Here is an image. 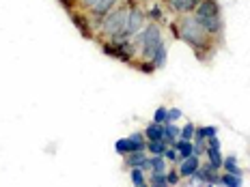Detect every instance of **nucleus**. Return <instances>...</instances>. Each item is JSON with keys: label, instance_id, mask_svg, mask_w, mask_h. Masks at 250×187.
I'll return each instance as SVG.
<instances>
[{"label": "nucleus", "instance_id": "obj_4", "mask_svg": "<svg viewBox=\"0 0 250 187\" xmlns=\"http://www.w3.org/2000/svg\"><path fill=\"white\" fill-rule=\"evenodd\" d=\"M127 15H129V7H117L112 9L110 13H106L104 18L100 19V28L106 37L110 39H119L127 24Z\"/></svg>", "mask_w": 250, "mask_h": 187}, {"label": "nucleus", "instance_id": "obj_22", "mask_svg": "<svg viewBox=\"0 0 250 187\" xmlns=\"http://www.w3.org/2000/svg\"><path fill=\"white\" fill-rule=\"evenodd\" d=\"M222 168L227 170V172H233V174H242V170H239V166H237V159L233 157H225V162H222Z\"/></svg>", "mask_w": 250, "mask_h": 187}, {"label": "nucleus", "instance_id": "obj_30", "mask_svg": "<svg viewBox=\"0 0 250 187\" xmlns=\"http://www.w3.org/2000/svg\"><path fill=\"white\" fill-rule=\"evenodd\" d=\"M147 18H151L153 22H158V19H162V11H158V7H153L151 11L147 13Z\"/></svg>", "mask_w": 250, "mask_h": 187}, {"label": "nucleus", "instance_id": "obj_5", "mask_svg": "<svg viewBox=\"0 0 250 187\" xmlns=\"http://www.w3.org/2000/svg\"><path fill=\"white\" fill-rule=\"evenodd\" d=\"M145 22H147V13H145L140 7H129L127 24H125V28H123V33H121V37L119 39H132L134 35H138L140 30L147 26Z\"/></svg>", "mask_w": 250, "mask_h": 187}, {"label": "nucleus", "instance_id": "obj_14", "mask_svg": "<svg viewBox=\"0 0 250 187\" xmlns=\"http://www.w3.org/2000/svg\"><path fill=\"white\" fill-rule=\"evenodd\" d=\"M179 133H181V129L177 127L175 123H164V140L168 142V147H173V144L177 142Z\"/></svg>", "mask_w": 250, "mask_h": 187}, {"label": "nucleus", "instance_id": "obj_18", "mask_svg": "<svg viewBox=\"0 0 250 187\" xmlns=\"http://www.w3.org/2000/svg\"><path fill=\"white\" fill-rule=\"evenodd\" d=\"M220 185H227V187H242V174H233V172L220 174Z\"/></svg>", "mask_w": 250, "mask_h": 187}, {"label": "nucleus", "instance_id": "obj_9", "mask_svg": "<svg viewBox=\"0 0 250 187\" xmlns=\"http://www.w3.org/2000/svg\"><path fill=\"white\" fill-rule=\"evenodd\" d=\"M199 166H201L199 155H190V157H186V159H181V162H179V174L190 179V176L199 170Z\"/></svg>", "mask_w": 250, "mask_h": 187}, {"label": "nucleus", "instance_id": "obj_15", "mask_svg": "<svg viewBox=\"0 0 250 187\" xmlns=\"http://www.w3.org/2000/svg\"><path fill=\"white\" fill-rule=\"evenodd\" d=\"M207 159H209V166L213 170H220L222 168V162H225V157L220 155V149H211V147H207Z\"/></svg>", "mask_w": 250, "mask_h": 187}, {"label": "nucleus", "instance_id": "obj_16", "mask_svg": "<svg viewBox=\"0 0 250 187\" xmlns=\"http://www.w3.org/2000/svg\"><path fill=\"white\" fill-rule=\"evenodd\" d=\"M168 149V142L162 138V140H149L147 147H145V150H149L151 155H164V150Z\"/></svg>", "mask_w": 250, "mask_h": 187}, {"label": "nucleus", "instance_id": "obj_3", "mask_svg": "<svg viewBox=\"0 0 250 187\" xmlns=\"http://www.w3.org/2000/svg\"><path fill=\"white\" fill-rule=\"evenodd\" d=\"M132 41H134V45H136V52L143 56V60H151L155 52L164 45L162 30L155 24H147L138 35H134Z\"/></svg>", "mask_w": 250, "mask_h": 187}, {"label": "nucleus", "instance_id": "obj_2", "mask_svg": "<svg viewBox=\"0 0 250 187\" xmlns=\"http://www.w3.org/2000/svg\"><path fill=\"white\" fill-rule=\"evenodd\" d=\"M192 15H194V19L211 35V37H220L222 30H225L222 13H220V7H218L216 0H201L199 7L194 9Z\"/></svg>", "mask_w": 250, "mask_h": 187}, {"label": "nucleus", "instance_id": "obj_26", "mask_svg": "<svg viewBox=\"0 0 250 187\" xmlns=\"http://www.w3.org/2000/svg\"><path fill=\"white\" fill-rule=\"evenodd\" d=\"M138 71H143V74H153V71H155V65H153L151 60H143V62L138 65Z\"/></svg>", "mask_w": 250, "mask_h": 187}, {"label": "nucleus", "instance_id": "obj_12", "mask_svg": "<svg viewBox=\"0 0 250 187\" xmlns=\"http://www.w3.org/2000/svg\"><path fill=\"white\" fill-rule=\"evenodd\" d=\"M145 138L149 140H162L164 138V123H149L147 129H145Z\"/></svg>", "mask_w": 250, "mask_h": 187}, {"label": "nucleus", "instance_id": "obj_27", "mask_svg": "<svg viewBox=\"0 0 250 187\" xmlns=\"http://www.w3.org/2000/svg\"><path fill=\"white\" fill-rule=\"evenodd\" d=\"M179 179H181V174L177 172V170L166 172V181H168V185H179Z\"/></svg>", "mask_w": 250, "mask_h": 187}, {"label": "nucleus", "instance_id": "obj_8", "mask_svg": "<svg viewBox=\"0 0 250 187\" xmlns=\"http://www.w3.org/2000/svg\"><path fill=\"white\" fill-rule=\"evenodd\" d=\"M125 157V166L127 168H143V170H149V157L145 150H132V153L123 155Z\"/></svg>", "mask_w": 250, "mask_h": 187}, {"label": "nucleus", "instance_id": "obj_6", "mask_svg": "<svg viewBox=\"0 0 250 187\" xmlns=\"http://www.w3.org/2000/svg\"><path fill=\"white\" fill-rule=\"evenodd\" d=\"M145 147H147L145 133H132L129 138H121L114 142V149H117L119 155H127L132 150H145Z\"/></svg>", "mask_w": 250, "mask_h": 187}, {"label": "nucleus", "instance_id": "obj_20", "mask_svg": "<svg viewBox=\"0 0 250 187\" xmlns=\"http://www.w3.org/2000/svg\"><path fill=\"white\" fill-rule=\"evenodd\" d=\"M166 56H168V50H166V45H162V48L153 54V58H151V62L155 65V69H162L166 65Z\"/></svg>", "mask_w": 250, "mask_h": 187}, {"label": "nucleus", "instance_id": "obj_7", "mask_svg": "<svg viewBox=\"0 0 250 187\" xmlns=\"http://www.w3.org/2000/svg\"><path fill=\"white\" fill-rule=\"evenodd\" d=\"M199 2L201 0H166V7L177 15H188V13H194Z\"/></svg>", "mask_w": 250, "mask_h": 187}, {"label": "nucleus", "instance_id": "obj_1", "mask_svg": "<svg viewBox=\"0 0 250 187\" xmlns=\"http://www.w3.org/2000/svg\"><path fill=\"white\" fill-rule=\"evenodd\" d=\"M173 33L175 37H179L181 41H186L192 50L196 52V56L203 60L205 58V52L211 50V35L207 33L203 26L194 19V15H179V19L173 24Z\"/></svg>", "mask_w": 250, "mask_h": 187}, {"label": "nucleus", "instance_id": "obj_31", "mask_svg": "<svg viewBox=\"0 0 250 187\" xmlns=\"http://www.w3.org/2000/svg\"><path fill=\"white\" fill-rule=\"evenodd\" d=\"M61 4H62L65 9H69V11H71V9H74L76 4H78V0H61Z\"/></svg>", "mask_w": 250, "mask_h": 187}, {"label": "nucleus", "instance_id": "obj_25", "mask_svg": "<svg viewBox=\"0 0 250 187\" xmlns=\"http://www.w3.org/2000/svg\"><path fill=\"white\" fill-rule=\"evenodd\" d=\"M153 121L155 123H168V110L160 106L158 110H155V114H153Z\"/></svg>", "mask_w": 250, "mask_h": 187}, {"label": "nucleus", "instance_id": "obj_13", "mask_svg": "<svg viewBox=\"0 0 250 187\" xmlns=\"http://www.w3.org/2000/svg\"><path fill=\"white\" fill-rule=\"evenodd\" d=\"M71 19H74V24L78 26V30H80L84 37H93V33H88V28L86 26L91 24V19L86 18L84 13H78V11H71Z\"/></svg>", "mask_w": 250, "mask_h": 187}, {"label": "nucleus", "instance_id": "obj_28", "mask_svg": "<svg viewBox=\"0 0 250 187\" xmlns=\"http://www.w3.org/2000/svg\"><path fill=\"white\" fill-rule=\"evenodd\" d=\"M181 118V110L179 108H173V110H168V123H175Z\"/></svg>", "mask_w": 250, "mask_h": 187}, {"label": "nucleus", "instance_id": "obj_29", "mask_svg": "<svg viewBox=\"0 0 250 187\" xmlns=\"http://www.w3.org/2000/svg\"><path fill=\"white\" fill-rule=\"evenodd\" d=\"M78 2H80V7H84L86 11H91V9L95 7V4L100 2V0H78Z\"/></svg>", "mask_w": 250, "mask_h": 187}, {"label": "nucleus", "instance_id": "obj_17", "mask_svg": "<svg viewBox=\"0 0 250 187\" xmlns=\"http://www.w3.org/2000/svg\"><path fill=\"white\" fill-rule=\"evenodd\" d=\"M166 157L164 155H151L149 157V170L151 172H166Z\"/></svg>", "mask_w": 250, "mask_h": 187}, {"label": "nucleus", "instance_id": "obj_10", "mask_svg": "<svg viewBox=\"0 0 250 187\" xmlns=\"http://www.w3.org/2000/svg\"><path fill=\"white\" fill-rule=\"evenodd\" d=\"M179 153V159H186L190 155H194V140H184V138H177V142L173 144Z\"/></svg>", "mask_w": 250, "mask_h": 187}, {"label": "nucleus", "instance_id": "obj_11", "mask_svg": "<svg viewBox=\"0 0 250 187\" xmlns=\"http://www.w3.org/2000/svg\"><path fill=\"white\" fill-rule=\"evenodd\" d=\"M117 2H119V0H100V2H97L95 7L91 9V15H95V18H100V19H102L104 15L110 13L112 9L117 7Z\"/></svg>", "mask_w": 250, "mask_h": 187}, {"label": "nucleus", "instance_id": "obj_24", "mask_svg": "<svg viewBox=\"0 0 250 187\" xmlns=\"http://www.w3.org/2000/svg\"><path fill=\"white\" fill-rule=\"evenodd\" d=\"M164 157H166V162H168V164L181 162V159H179V153H177L175 147H168V149H166V150H164Z\"/></svg>", "mask_w": 250, "mask_h": 187}, {"label": "nucleus", "instance_id": "obj_23", "mask_svg": "<svg viewBox=\"0 0 250 187\" xmlns=\"http://www.w3.org/2000/svg\"><path fill=\"white\" fill-rule=\"evenodd\" d=\"M194 133H196V127H194L192 123H188L186 127H181L179 138H184V140H194Z\"/></svg>", "mask_w": 250, "mask_h": 187}, {"label": "nucleus", "instance_id": "obj_21", "mask_svg": "<svg viewBox=\"0 0 250 187\" xmlns=\"http://www.w3.org/2000/svg\"><path fill=\"white\" fill-rule=\"evenodd\" d=\"M149 185L153 187H166L168 181H166V172H151V179H147Z\"/></svg>", "mask_w": 250, "mask_h": 187}, {"label": "nucleus", "instance_id": "obj_19", "mask_svg": "<svg viewBox=\"0 0 250 187\" xmlns=\"http://www.w3.org/2000/svg\"><path fill=\"white\" fill-rule=\"evenodd\" d=\"M132 172H129V176H132V185H136V187H145V185H149L147 183V176H145V170L143 168H129Z\"/></svg>", "mask_w": 250, "mask_h": 187}]
</instances>
